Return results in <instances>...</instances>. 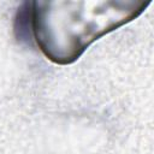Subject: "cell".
Returning <instances> with one entry per match:
<instances>
[{
    "instance_id": "6da1fadb",
    "label": "cell",
    "mask_w": 154,
    "mask_h": 154,
    "mask_svg": "<svg viewBox=\"0 0 154 154\" xmlns=\"http://www.w3.org/2000/svg\"><path fill=\"white\" fill-rule=\"evenodd\" d=\"M85 2H34V40L57 64H70L102 35L132 20L143 4L102 2L87 10Z\"/></svg>"
},
{
    "instance_id": "7a4b0ae2",
    "label": "cell",
    "mask_w": 154,
    "mask_h": 154,
    "mask_svg": "<svg viewBox=\"0 0 154 154\" xmlns=\"http://www.w3.org/2000/svg\"><path fill=\"white\" fill-rule=\"evenodd\" d=\"M14 35L22 43L30 45L34 40V2H24L14 17Z\"/></svg>"
}]
</instances>
